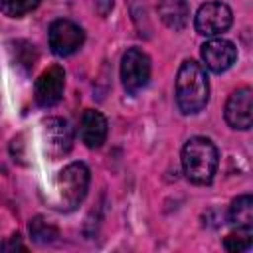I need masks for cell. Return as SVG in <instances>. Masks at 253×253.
<instances>
[{"label":"cell","mask_w":253,"mask_h":253,"mask_svg":"<svg viewBox=\"0 0 253 253\" xmlns=\"http://www.w3.org/2000/svg\"><path fill=\"white\" fill-rule=\"evenodd\" d=\"M202 59L213 73L227 71L237 59V47L225 38H211L202 45Z\"/></svg>","instance_id":"9"},{"label":"cell","mask_w":253,"mask_h":253,"mask_svg":"<svg viewBox=\"0 0 253 253\" xmlns=\"http://www.w3.org/2000/svg\"><path fill=\"white\" fill-rule=\"evenodd\" d=\"M65 87V71L59 65H51L36 79L34 97L40 107H53L61 101Z\"/></svg>","instance_id":"7"},{"label":"cell","mask_w":253,"mask_h":253,"mask_svg":"<svg viewBox=\"0 0 253 253\" xmlns=\"http://www.w3.org/2000/svg\"><path fill=\"white\" fill-rule=\"evenodd\" d=\"M42 130H43L45 152L51 160H55V158H59L71 150L73 134H71L67 121H63L59 117H49L42 123Z\"/></svg>","instance_id":"8"},{"label":"cell","mask_w":253,"mask_h":253,"mask_svg":"<svg viewBox=\"0 0 253 253\" xmlns=\"http://www.w3.org/2000/svg\"><path fill=\"white\" fill-rule=\"evenodd\" d=\"M156 10L170 30H182L190 20V6L186 0H158Z\"/></svg>","instance_id":"12"},{"label":"cell","mask_w":253,"mask_h":253,"mask_svg":"<svg viewBox=\"0 0 253 253\" xmlns=\"http://www.w3.org/2000/svg\"><path fill=\"white\" fill-rule=\"evenodd\" d=\"M89 180H91V174L83 162H71L63 170H59L53 180V186H51L53 208H57L61 211L75 210L87 196Z\"/></svg>","instance_id":"3"},{"label":"cell","mask_w":253,"mask_h":253,"mask_svg":"<svg viewBox=\"0 0 253 253\" xmlns=\"http://www.w3.org/2000/svg\"><path fill=\"white\" fill-rule=\"evenodd\" d=\"M30 235H32V239H34L36 243L45 245V243L55 241V239L59 237V231H57L55 225L47 223L42 215H36V217L30 221Z\"/></svg>","instance_id":"14"},{"label":"cell","mask_w":253,"mask_h":253,"mask_svg":"<svg viewBox=\"0 0 253 253\" xmlns=\"http://www.w3.org/2000/svg\"><path fill=\"white\" fill-rule=\"evenodd\" d=\"M0 249L2 251H14V249H20V251H26V245L20 241V235L16 233V235H12V237H8L4 243H0Z\"/></svg>","instance_id":"17"},{"label":"cell","mask_w":253,"mask_h":253,"mask_svg":"<svg viewBox=\"0 0 253 253\" xmlns=\"http://www.w3.org/2000/svg\"><path fill=\"white\" fill-rule=\"evenodd\" d=\"M233 22L231 8L223 2H206L200 6L194 18L196 32L202 36H219L229 30Z\"/></svg>","instance_id":"5"},{"label":"cell","mask_w":253,"mask_h":253,"mask_svg":"<svg viewBox=\"0 0 253 253\" xmlns=\"http://www.w3.org/2000/svg\"><path fill=\"white\" fill-rule=\"evenodd\" d=\"M210 99V83L206 69L194 61L186 59L176 75V103L184 115L200 113Z\"/></svg>","instance_id":"1"},{"label":"cell","mask_w":253,"mask_h":253,"mask_svg":"<svg viewBox=\"0 0 253 253\" xmlns=\"http://www.w3.org/2000/svg\"><path fill=\"white\" fill-rule=\"evenodd\" d=\"M150 79V57L138 49L130 47L121 59V83L126 93L136 95L148 85Z\"/></svg>","instance_id":"4"},{"label":"cell","mask_w":253,"mask_h":253,"mask_svg":"<svg viewBox=\"0 0 253 253\" xmlns=\"http://www.w3.org/2000/svg\"><path fill=\"white\" fill-rule=\"evenodd\" d=\"M77 132H79V138H81V142L85 146L99 148L107 140L109 123H107V119H105L103 113H99L95 109H87V111H83V115L79 119Z\"/></svg>","instance_id":"11"},{"label":"cell","mask_w":253,"mask_h":253,"mask_svg":"<svg viewBox=\"0 0 253 253\" xmlns=\"http://www.w3.org/2000/svg\"><path fill=\"white\" fill-rule=\"evenodd\" d=\"M95 10L99 16H107L113 10V0H95Z\"/></svg>","instance_id":"18"},{"label":"cell","mask_w":253,"mask_h":253,"mask_svg":"<svg viewBox=\"0 0 253 253\" xmlns=\"http://www.w3.org/2000/svg\"><path fill=\"white\" fill-rule=\"evenodd\" d=\"M229 221L237 227L253 229V198L249 194L237 196L229 206Z\"/></svg>","instance_id":"13"},{"label":"cell","mask_w":253,"mask_h":253,"mask_svg":"<svg viewBox=\"0 0 253 253\" xmlns=\"http://www.w3.org/2000/svg\"><path fill=\"white\" fill-rule=\"evenodd\" d=\"M85 42L83 30L71 20H55L49 26V47L55 55L67 57L75 53Z\"/></svg>","instance_id":"6"},{"label":"cell","mask_w":253,"mask_h":253,"mask_svg":"<svg viewBox=\"0 0 253 253\" xmlns=\"http://www.w3.org/2000/svg\"><path fill=\"white\" fill-rule=\"evenodd\" d=\"M40 0H0V10L10 18H22L24 14L36 10Z\"/></svg>","instance_id":"16"},{"label":"cell","mask_w":253,"mask_h":253,"mask_svg":"<svg viewBox=\"0 0 253 253\" xmlns=\"http://www.w3.org/2000/svg\"><path fill=\"white\" fill-rule=\"evenodd\" d=\"M219 164L215 144L206 136H192L182 148V170L194 184H210Z\"/></svg>","instance_id":"2"},{"label":"cell","mask_w":253,"mask_h":253,"mask_svg":"<svg viewBox=\"0 0 253 253\" xmlns=\"http://www.w3.org/2000/svg\"><path fill=\"white\" fill-rule=\"evenodd\" d=\"M253 243V231L245 229V227H237V231H231L225 239H223V247L227 251L239 253V251H247Z\"/></svg>","instance_id":"15"},{"label":"cell","mask_w":253,"mask_h":253,"mask_svg":"<svg viewBox=\"0 0 253 253\" xmlns=\"http://www.w3.org/2000/svg\"><path fill=\"white\" fill-rule=\"evenodd\" d=\"M225 121L235 130H247L251 126V89L241 87L233 91L225 103Z\"/></svg>","instance_id":"10"}]
</instances>
